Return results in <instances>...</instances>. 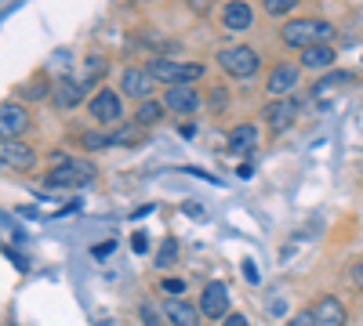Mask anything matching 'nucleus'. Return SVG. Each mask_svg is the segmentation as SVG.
<instances>
[{"mask_svg": "<svg viewBox=\"0 0 363 326\" xmlns=\"http://www.w3.org/2000/svg\"><path fill=\"white\" fill-rule=\"evenodd\" d=\"M287 326H316V319H313V312H298L287 319Z\"/></svg>", "mask_w": 363, "mask_h": 326, "instance_id": "28", "label": "nucleus"}, {"mask_svg": "<svg viewBox=\"0 0 363 326\" xmlns=\"http://www.w3.org/2000/svg\"><path fill=\"white\" fill-rule=\"evenodd\" d=\"M164 315H167L171 326H200V322H203L200 305H189L186 298H171V301L164 305Z\"/></svg>", "mask_w": 363, "mask_h": 326, "instance_id": "14", "label": "nucleus"}, {"mask_svg": "<svg viewBox=\"0 0 363 326\" xmlns=\"http://www.w3.org/2000/svg\"><path fill=\"white\" fill-rule=\"evenodd\" d=\"M80 141H84V149H106V145H109V134L87 131V134H80Z\"/></svg>", "mask_w": 363, "mask_h": 326, "instance_id": "24", "label": "nucleus"}, {"mask_svg": "<svg viewBox=\"0 0 363 326\" xmlns=\"http://www.w3.org/2000/svg\"><path fill=\"white\" fill-rule=\"evenodd\" d=\"M255 145H258V127L255 124H236L229 131V149L233 153H251Z\"/></svg>", "mask_w": 363, "mask_h": 326, "instance_id": "18", "label": "nucleus"}, {"mask_svg": "<svg viewBox=\"0 0 363 326\" xmlns=\"http://www.w3.org/2000/svg\"><path fill=\"white\" fill-rule=\"evenodd\" d=\"M349 279H352V286L363 293V261H356L352 269H349Z\"/></svg>", "mask_w": 363, "mask_h": 326, "instance_id": "29", "label": "nucleus"}, {"mask_svg": "<svg viewBox=\"0 0 363 326\" xmlns=\"http://www.w3.org/2000/svg\"><path fill=\"white\" fill-rule=\"evenodd\" d=\"M174 254H178V243H174V240H164V247H160V257H157V269H171V264L178 261Z\"/></svg>", "mask_w": 363, "mask_h": 326, "instance_id": "22", "label": "nucleus"}, {"mask_svg": "<svg viewBox=\"0 0 363 326\" xmlns=\"http://www.w3.org/2000/svg\"><path fill=\"white\" fill-rule=\"evenodd\" d=\"M207 102H211V109H225V105H229V95H225V87H211Z\"/></svg>", "mask_w": 363, "mask_h": 326, "instance_id": "26", "label": "nucleus"}, {"mask_svg": "<svg viewBox=\"0 0 363 326\" xmlns=\"http://www.w3.org/2000/svg\"><path fill=\"white\" fill-rule=\"evenodd\" d=\"M244 276H247V279H251V283H255V279H258V269H255V264H251V261H244Z\"/></svg>", "mask_w": 363, "mask_h": 326, "instance_id": "34", "label": "nucleus"}, {"mask_svg": "<svg viewBox=\"0 0 363 326\" xmlns=\"http://www.w3.org/2000/svg\"><path fill=\"white\" fill-rule=\"evenodd\" d=\"M84 95H87V83L84 80H62V83H55V109H73Z\"/></svg>", "mask_w": 363, "mask_h": 326, "instance_id": "16", "label": "nucleus"}, {"mask_svg": "<svg viewBox=\"0 0 363 326\" xmlns=\"http://www.w3.org/2000/svg\"><path fill=\"white\" fill-rule=\"evenodd\" d=\"M153 87H157L153 73H149V69H138V66L124 69V76H120V91H124L128 98H135V102H145L149 95H153Z\"/></svg>", "mask_w": 363, "mask_h": 326, "instance_id": "10", "label": "nucleus"}, {"mask_svg": "<svg viewBox=\"0 0 363 326\" xmlns=\"http://www.w3.org/2000/svg\"><path fill=\"white\" fill-rule=\"evenodd\" d=\"M113 247H116V243H113V240H106V243H99L95 250H91V257H99V261H102L106 254H113Z\"/></svg>", "mask_w": 363, "mask_h": 326, "instance_id": "32", "label": "nucleus"}, {"mask_svg": "<svg viewBox=\"0 0 363 326\" xmlns=\"http://www.w3.org/2000/svg\"><path fill=\"white\" fill-rule=\"evenodd\" d=\"M37 167V153H33V145L22 141V138H8V141H0V170H33Z\"/></svg>", "mask_w": 363, "mask_h": 326, "instance_id": "6", "label": "nucleus"}, {"mask_svg": "<svg viewBox=\"0 0 363 326\" xmlns=\"http://www.w3.org/2000/svg\"><path fill=\"white\" fill-rule=\"evenodd\" d=\"M218 66H222L229 76H236V80H247V76H255V73L262 69V54H258L255 47H247V44L222 47V51H218Z\"/></svg>", "mask_w": 363, "mask_h": 326, "instance_id": "3", "label": "nucleus"}, {"mask_svg": "<svg viewBox=\"0 0 363 326\" xmlns=\"http://www.w3.org/2000/svg\"><path fill=\"white\" fill-rule=\"evenodd\" d=\"M167 109H164V102H157V98H145V102H138V109H135V124L145 131V127H153V124H160V116H164Z\"/></svg>", "mask_w": 363, "mask_h": 326, "instance_id": "19", "label": "nucleus"}, {"mask_svg": "<svg viewBox=\"0 0 363 326\" xmlns=\"http://www.w3.org/2000/svg\"><path fill=\"white\" fill-rule=\"evenodd\" d=\"M222 326H251V322H247V315H240V312H229V315L222 319Z\"/></svg>", "mask_w": 363, "mask_h": 326, "instance_id": "31", "label": "nucleus"}, {"mask_svg": "<svg viewBox=\"0 0 363 326\" xmlns=\"http://www.w3.org/2000/svg\"><path fill=\"white\" fill-rule=\"evenodd\" d=\"M294 87H298V66H291V62L272 66V73H269V83H265L269 98H287V95L294 91Z\"/></svg>", "mask_w": 363, "mask_h": 326, "instance_id": "13", "label": "nucleus"}, {"mask_svg": "<svg viewBox=\"0 0 363 326\" xmlns=\"http://www.w3.org/2000/svg\"><path fill=\"white\" fill-rule=\"evenodd\" d=\"M109 145H142V127H138V124L120 127V131L109 138Z\"/></svg>", "mask_w": 363, "mask_h": 326, "instance_id": "21", "label": "nucleus"}, {"mask_svg": "<svg viewBox=\"0 0 363 326\" xmlns=\"http://www.w3.org/2000/svg\"><path fill=\"white\" fill-rule=\"evenodd\" d=\"M131 247H135V254H145V250H149V235H145V232H135Z\"/></svg>", "mask_w": 363, "mask_h": 326, "instance_id": "30", "label": "nucleus"}, {"mask_svg": "<svg viewBox=\"0 0 363 326\" xmlns=\"http://www.w3.org/2000/svg\"><path fill=\"white\" fill-rule=\"evenodd\" d=\"M160 286H164L167 298H182V293H186V283H182V279H164Z\"/></svg>", "mask_w": 363, "mask_h": 326, "instance_id": "27", "label": "nucleus"}, {"mask_svg": "<svg viewBox=\"0 0 363 326\" xmlns=\"http://www.w3.org/2000/svg\"><path fill=\"white\" fill-rule=\"evenodd\" d=\"M95 177H99V167L91 160H62L55 170H48L44 182L55 189H80V185H91Z\"/></svg>", "mask_w": 363, "mask_h": 326, "instance_id": "2", "label": "nucleus"}, {"mask_svg": "<svg viewBox=\"0 0 363 326\" xmlns=\"http://www.w3.org/2000/svg\"><path fill=\"white\" fill-rule=\"evenodd\" d=\"M200 315H207V319H225L229 315V290H225V283H207L203 286V293H200Z\"/></svg>", "mask_w": 363, "mask_h": 326, "instance_id": "12", "label": "nucleus"}, {"mask_svg": "<svg viewBox=\"0 0 363 326\" xmlns=\"http://www.w3.org/2000/svg\"><path fill=\"white\" fill-rule=\"evenodd\" d=\"M164 109L167 112H178V116H189L200 109V91L193 83H171L164 91Z\"/></svg>", "mask_w": 363, "mask_h": 326, "instance_id": "8", "label": "nucleus"}, {"mask_svg": "<svg viewBox=\"0 0 363 326\" xmlns=\"http://www.w3.org/2000/svg\"><path fill=\"white\" fill-rule=\"evenodd\" d=\"M222 25L233 29V33H244V29L255 25V11L247 0H229V4L222 8Z\"/></svg>", "mask_w": 363, "mask_h": 326, "instance_id": "15", "label": "nucleus"}, {"mask_svg": "<svg viewBox=\"0 0 363 326\" xmlns=\"http://www.w3.org/2000/svg\"><path fill=\"white\" fill-rule=\"evenodd\" d=\"M301 4V0H265V11L269 15H287V11H294Z\"/></svg>", "mask_w": 363, "mask_h": 326, "instance_id": "23", "label": "nucleus"}, {"mask_svg": "<svg viewBox=\"0 0 363 326\" xmlns=\"http://www.w3.org/2000/svg\"><path fill=\"white\" fill-rule=\"evenodd\" d=\"M87 112H91V120L102 124V127H113L120 124V116H124V105H120V95L109 91V87H102V91H95L87 98Z\"/></svg>", "mask_w": 363, "mask_h": 326, "instance_id": "5", "label": "nucleus"}, {"mask_svg": "<svg viewBox=\"0 0 363 326\" xmlns=\"http://www.w3.org/2000/svg\"><path fill=\"white\" fill-rule=\"evenodd\" d=\"M102 73H106V58H102V54H87V58H84V76H80V80L91 87Z\"/></svg>", "mask_w": 363, "mask_h": 326, "instance_id": "20", "label": "nucleus"}, {"mask_svg": "<svg viewBox=\"0 0 363 326\" xmlns=\"http://www.w3.org/2000/svg\"><path fill=\"white\" fill-rule=\"evenodd\" d=\"M26 127H29V112H26V105H18V102H4V105H0V141L22 138Z\"/></svg>", "mask_w": 363, "mask_h": 326, "instance_id": "11", "label": "nucleus"}, {"mask_svg": "<svg viewBox=\"0 0 363 326\" xmlns=\"http://www.w3.org/2000/svg\"><path fill=\"white\" fill-rule=\"evenodd\" d=\"M298 112H301V102H298V98H272V102L262 109V116H265V124H269L272 134H284V131L298 120Z\"/></svg>", "mask_w": 363, "mask_h": 326, "instance_id": "7", "label": "nucleus"}, {"mask_svg": "<svg viewBox=\"0 0 363 326\" xmlns=\"http://www.w3.org/2000/svg\"><path fill=\"white\" fill-rule=\"evenodd\" d=\"M330 37H335V25L327 18H291L280 25V40L298 51H306L313 44H330Z\"/></svg>", "mask_w": 363, "mask_h": 326, "instance_id": "1", "label": "nucleus"}, {"mask_svg": "<svg viewBox=\"0 0 363 326\" xmlns=\"http://www.w3.org/2000/svg\"><path fill=\"white\" fill-rule=\"evenodd\" d=\"M349 80H352V73L338 69V73H330V76H323V80H320V91H327V87H335V83H349Z\"/></svg>", "mask_w": 363, "mask_h": 326, "instance_id": "25", "label": "nucleus"}, {"mask_svg": "<svg viewBox=\"0 0 363 326\" xmlns=\"http://www.w3.org/2000/svg\"><path fill=\"white\" fill-rule=\"evenodd\" d=\"M149 73H153V80L160 83H196L203 80V66L200 62H171V58H153V62L145 66Z\"/></svg>", "mask_w": 363, "mask_h": 326, "instance_id": "4", "label": "nucleus"}, {"mask_svg": "<svg viewBox=\"0 0 363 326\" xmlns=\"http://www.w3.org/2000/svg\"><path fill=\"white\" fill-rule=\"evenodd\" d=\"M316 326H345L349 322V308L342 298H335V293H323V298H316V305L309 308Z\"/></svg>", "mask_w": 363, "mask_h": 326, "instance_id": "9", "label": "nucleus"}, {"mask_svg": "<svg viewBox=\"0 0 363 326\" xmlns=\"http://www.w3.org/2000/svg\"><path fill=\"white\" fill-rule=\"evenodd\" d=\"M335 47H330V44H313V47H306V51H301V66H306V69H330V66H335Z\"/></svg>", "mask_w": 363, "mask_h": 326, "instance_id": "17", "label": "nucleus"}, {"mask_svg": "<svg viewBox=\"0 0 363 326\" xmlns=\"http://www.w3.org/2000/svg\"><path fill=\"white\" fill-rule=\"evenodd\" d=\"M142 322H145V326H160V319H157V312H153V308H149V305H142Z\"/></svg>", "mask_w": 363, "mask_h": 326, "instance_id": "33", "label": "nucleus"}, {"mask_svg": "<svg viewBox=\"0 0 363 326\" xmlns=\"http://www.w3.org/2000/svg\"><path fill=\"white\" fill-rule=\"evenodd\" d=\"M4 326H15V322H4Z\"/></svg>", "mask_w": 363, "mask_h": 326, "instance_id": "35", "label": "nucleus"}]
</instances>
